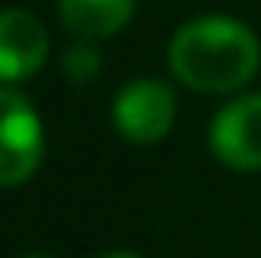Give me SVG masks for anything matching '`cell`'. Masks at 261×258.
I'll use <instances>...</instances> for the list:
<instances>
[{
	"label": "cell",
	"instance_id": "1",
	"mask_svg": "<svg viewBox=\"0 0 261 258\" xmlns=\"http://www.w3.org/2000/svg\"><path fill=\"white\" fill-rule=\"evenodd\" d=\"M170 73L186 87L204 95H227L246 87L261 68V42L242 19L201 15L174 31L170 38Z\"/></svg>",
	"mask_w": 261,
	"mask_h": 258
},
{
	"label": "cell",
	"instance_id": "2",
	"mask_svg": "<svg viewBox=\"0 0 261 258\" xmlns=\"http://www.w3.org/2000/svg\"><path fill=\"white\" fill-rule=\"evenodd\" d=\"M46 133L34 106L12 87H0V186H19L38 171Z\"/></svg>",
	"mask_w": 261,
	"mask_h": 258
},
{
	"label": "cell",
	"instance_id": "3",
	"mask_svg": "<svg viewBox=\"0 0 261 258\" xmlns=\"http://www.w3.org/2000/svg\"><path fill=\"white\" fill-rule=\"evenodd\" d=\"M114 126L133 145H155L174 126V91L163 80H129L114 99Z\"/></svg>",
	"mask_w": 261,
	"mask_h": 258
},
{
	"label": "cell",
	"instance_id": "4",
	"mask_svg": "<svg viewBox=\"0 0 261 258\" xmlns=\"http://www.w3.org/2000/svg\"><path fill=\"white\" fill-rule=\"evenodd\" d=\"M212 152L231 171H261V95L231 99L212 122Z\"/></svg>",
	"mask_w": 261,
	"mask_h": 258
},
{
	"label": "cell",
	"instance_id": "5",
	"mask_svg": "<svg viewBox=\"0 0 261 258\" xmlns=\"http://www.w3.org/2000/svg\"><path fill=\"white\" fill-rule=\"evenodd\" d=\"M49 31L27 8H4L0 12V84L27 80L46 65Z\"/></svg>",
	"mask_w": 261,
	"mask_h": 258
},
{
	"label": "cell",
	"instance_id": "6",
	"mask_svg": "<svg viewBox=\"0 0 261 258\" xmlns=\"http://www.w3.org/2000/svg\"><path fill=\"white\" fill-rule=\"evenodd\" d=\"M57 8H61V23L68 27L72 38L102 42L114 38L133 19L137 0H57Z\"/></svg>",
	"mask_w": 261,
	"mask_h": 258
},
{
	"label": "cell",
	"instance_id": "7",
	"mask_svg": "<svg viewBox=\"0 0 261 258\" xmlns=\"http://www.w3.org/2000/svg\"><path fill=\"white\" fill-rule=\"evenodd\" d=\"M98 50L91 46V42H72V46L65 50V61H61V68H65V76L72 80V84H91V80L98 76Z\"/></svg>",
	"mask_w": 261,
	"mask_h": 258
},
{
	"label": "cell",
	"instance_id": "8",
	"mask_svg": "<svg viewBox=\"0 0 261 258\" xmlns=\"http://www.w3.org/2000/svg\"><path fill=\"white\" fill-rule=\"evenodd\" d=\"M95 258H140V254H133V251H106V254H95Z\"/></svg>",
	"mask_w": 261,
	"mask_h": 258
},
{
	"label": "cell",
	"instance_id": "9",
	"mask_svg": "<svg viewBox=\"0 0 261 258\" xmlns=\"http://www.w3.org/2000/svg\"><path fill=\"white\" fill-rule=\"evenodd\" d=\"M27 258H49V254H27Z\"/></svg>",
	"mask_w": 261,
	"mask_h": 258
}]
</instances>
